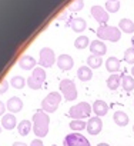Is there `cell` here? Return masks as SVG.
Returning a JSON list of instances; mask_svg holds the SVG:
<instances>
[{"mask_svg":"<svg viewBox=\"0 0 134 146\" xmlns=\"http://www.w3.org/2000/svg\"><path fill=\"white\" fill-rule=\"evenodd\" d=\"M50 116L44 110H36L33 115V132L37 137H44L49 133Z\"/></svg>","mask_w":134,"mask_h":146,"instance_id":"6da1fadb","label":"cell"},{"mask_svg":"<svg viewBox=\"0 0 134 146\" xmlns=\"http://www.w3.org/2000/svg\"><path fill=\"white\" fill-rule=\"evenodd\" d=\"M97 36L100 40H108V42H118L121 39V30L116 26H99Z\"/></svg>","mask_w":134,"mask_h":146,"instance_id":"7a4b0ae2","label":"cell"},{"mask_svg":"<svg viewBox=\"0 0 134 146\" xmlns=\"http://www.w3.org/2000/svg\"><path fill=\"white\" fill-rule=\"evenodd\" d=\"M44 80H46V70L43 67H34L32 75L27 78V86L33 90H37L43 88Z\"/></svg>","mask_w":134,"mask_h":146,"instance_id":"3957f363","label":"cell"},{"mask_svg":"<svg viewBox=\"0 0 134 146\" xmlns=\"http://www.w3.org/2000/svg\"><path fill=\"white\" fill-rule=\"evenodd\" d=\"M60 102H61V93L51 92L41 100V110H44L46 113H53L57 110Z\"/></svg>","mask_w":134,"mask_h":146,"instance_id":"277c9868","label":"cell"},{"mask_svg":"<svg viewBox=\"0 0 134 146\" xmlns=\"http://www.w3.org/2000/svg\"><path fill=\"white\" fill-rule=\"evenodd\" d=\"M90 113H91V106L87 102H81L79 105H74L69 110V116L73 117V120H83V119L89 117Z\"/></svg>","mask_w":134,"mask_h":146,"instance_id":"5b68a950","label":"cell"},{"mask_svg":"<svg viewBox=\"0 0 134 146\" xmlns=\"http://www.w3.org/2000/svg\"><path fill=\"white\" fill-rule=\"evenodd\" d=\"M60 92L63 93L64 99L66 100H74L77 98V89H76V85L73 80L70 79H64L60 82Z\"/></svg>","mask_w":134,"mask_h":146,"instance_id":"8992f818","label":"cell"},{"mask_svg":"<svg viewBox=\"0 0 134 146\" xmlns=\"http://www.w3.org/2000/svg\"><path fill=\"white\" fill-rule=\"evenodd\" d=\"M63 146H91V145H90V142L87 140L86 136L74 132V133H70L64 137Z\"/></svg>","mask_w":134,"mask_h":146,"instance_id":"52a82bcc","label":"cell"},{"mask_svg":"<svg viewBox=\"0 0 134 146\" xmlns=\"http://www.w3.org/2000/svg\"><path fill=\"white\" fill-rule=\"evenodd\" d=\"M56 62V56H54V52L50 49V47H43L40 50V59H39V63L43 66V67H51Z\"/></svg>","mask_w":134,"mask_h":146,"instance_id":"ba28073f","label":"cell"},{"mask_svg":"<svg viewBox=\"0 0 134 146\" xmlns=\"http://www.w3.org/2000/svg\"><path fill=\"white\" fill-rule=\"evenodd\" d=\"M91 16L96 19L97 23H100V26L107 25L108 17H110L108 12H107L104 7H101V6H93V7H91Z\"/></svg>","mask_w":134,"mask_h":146,"instance_id":"9c48e42d","label":"cell"},{"mask_svg":"<svg viewBox=\"0 0 134 146\" xmlns=\"http://www.w3.org/2000/svg\"><path fill=\"white\" fill-rule=\"evenodd\" d=\"M101 129H103V122H101V119H100L99 116H93V117L89 119L86 130H87L90 135H93V136H94V135H99V133L101 132Z\"/></svg>","mask_w":134,"mask_h":146,"instance_id":"30bf717a","label":"cell"},{"mask_svg":"<svg viewBox=\"0 0 134 146\" xmlns=\"http://www.w3.org/2000/svg\"><path fill=\"white\" fill-rule=\"evenodd\" d=\"M73 64H74V60L70 54H60L58 59H57V66H58L60 70L67 72L73 67Z\"/></svg>","mask_w":134,"mask_h":146,"instance_id":"8fae6325","label":"cell"},{"mask_svg":"<svg viewBox=\"0 0 134 146\" xmlns=\"http://www.w3.org/2000/svg\"><path fill=\"white\" fill-rule=\"evenodd\" d=\"M90 52H91V54L101 57L103 54H106L107 46H106L104 42H101V40H93V42L90 43Z\"/></svg>","mask_w":134,"mask_h":146,"instance_id":"7c38bea8","label":"cell"},{"mask_svg":"<svg viewBox=\"0 0 134 146\" xmlns=\"http://www.w3.org/2000/svg\"><path fill=\"white\" fill-rule=\"evenodd\" d=\"M67 26L72 27V30H74L76 33H81L83 30H86L87 23H86V20L81 19V17H73V19L69 20V25H67Z\"/></svg>","mask_w":134,"mask_h":146,"instance_id":"4fadbf2b","label":"cell"},{"mask_svg":"<svg viewBox=\"0 0 134 146\" xmlns=\"http://www.w3.org/2000/svg\"><path fill=\"white\" fill-rule=\"evenodd\" d=\"M6 106H7L9 112L14 115V113H17V112H20L23 109V100L20 98H17V96H13V98H10L7 100Z\"/></svg>","mask_w":134,"mask_h":146,"instance_id":"5bb4252c","label":"cell"},{"mask_svg":"<svg viewBox=\"0 0 134 146\" xmlns=\"http://www.w3.org/2000/svg\"><path fill=\"white\" fill-rule=\"evenodd\" d=\"M19 66H20L23 70H32V69H34V66H36V60H34L32 56H29V54H23V56H20V59H19Z\"/></svg>","mask_w":134,"mask_h":146,"instance_id":"9a60e30c","label":"cell"},{"mask_svg":"<svg viewBox=\"0 0 134 146\" xmlns=\"http://www.w3.org/2000/svg\"><path fill=\"white\" fill-rule=\"evenodd\" d=\"M93 112L96 113V116L101 117V116H106L107 112H108V105L104 102V100H96L93 103Z\"/></svg>","mask_w":134,"mask_h":146,"instance_id":"2e32d148","label":"cell"},{"mask_svg":"<svg viewBox=\"0 0 134 146\" xmlns=\"http://www.w3.org/2000/svg\"><path fill=\"white\" fill-rule=\"evenodd\" d=\"M16 125H17V120H16V116L13 113H7L2 117V126L6 130H12L13 127H16Z\"/></svg>","mask_w":134,"mask_h":146,"instance_id":"e0dca14e","label":"cell"},{"mask_svg":"<svg viewBox=\"0 0 134 146\" xmlns=\"http://www.w3.org/2000/svg\"><path fill=\"white\" fill-rule=\"evenodd\" d=\"M77 78L81 82H89L93 78V72H91V69L89 66H80L79 70H77Z\"/></svg>","mask_w":134,"mask_h":146,"instance_id":"ac0fdd59","label":"cell"},{"mask_svg":"<svg viewBox=\"0 0 134 146\" xmlns=\"http://www.w3.org/2000/svg\"><path fill=\"white\" fill-rule=\"evenodd\" d=\"M120 66H121V63L117 57H108L107 62H106V69L111 73V75L113 73H117L120 70Z\"/></svg>","mask_w":134,"mask_h":146,"instance_id":"d6986e66","label":"cell"},{"mask_svg":"<svg viewBox=\"0 0 134 146\" xmlns=\"http://www.w3.org/2000/svg\"><path fill=\"white\" fill-rule=\"evenodd\" d=\"M113 120L116 122V125L117 126H127V123H128V116H127V113H124V112H121V110H117V112H114V115H113Z\"/></svg>","mask_w":134,"mask_h":146,"instance_id":"ffe728a7","label":"cell"},{"mask_svg":"<svg viewBox=\"0 0 134 146\" xmlns=\"http://www.w3.org/2000/svg\"><path fill=\"white\" fill-rule=\"evenodd\" d=\"M120 85H121V75H118V73H113V75L107 79V88L110 90L118 89Z\"/></svg>","mask_w":134,"mask_h":146,"instance_id":"44dd1931","label":"cell"},{"mask_svg":"<svg viewBox=\"0 0 134 146\" xmlns=\"http://www.w3.org/2000/svg\"><path fill=\"white\" fill-rule=\"evenodd\" d=\"M121 86L128 93L134 89V78L130 75H121Z\"/></svg>","mask_w":134,"mask_h":146,"instance_id":"7402d4cb","label":"cell"},{"mask_svg":"<svg viewBox=\"0 0 134 146\" xmlns=\"http://www.w3.org/2000/svg\"><path fill=\"white\" fill-rule=\"evenodd\" d=\"M118 29L124 33H134V23L130 19H121L118 22Z\"/></svg>","mask_w":134,"mask_h":146,"instance_id":"603a6c76","label":"cell"},{"mask_svg":"<svg viewBox=\"0 0 134 146\" xmlns=\"http://www.w3.org/2000/svg\"><path fill=\"white\" fill-rule=\"evenodd\" d=\"M33 129V125L30 120H22L19 125H17V130L22 136H27L30 133V130Z\"/></svg>","mask_w":134,"mask_h":146,"instance_id":"cb8c5ba5","label":"cell"},{"mask_svg":"<svg viewBox=\"0 0 134 146\" xmlns=\"http://www.w3.org/2000/svg\"><path fill=\"white\" fill-rule=\"evenodd\" d=\"M101 63H103V59H101L100 56L90 54V56L87 57V64H89L90 69H97V67L101 66Z\"/></svg>","mask_w":134,"mask_h":146,"instance_id":"d4e9b609","label":"cell"},{"mask_svg":"<svg viewBox=\"0 0 134 146\" xmlns=\"http://www.w3.org/2000/svg\"><path fill=\"white\" fill-rule=\"evenodd\" d=\"M89 37L87 36H79L76 40H74V47L76 49H84L89 46Z\"/></svg>","mask_w":134,"mask_h":146,"instance_id":"484cf974","label":"cell"},{"mask_svg":"<svg viewBox=\"0 0 134 146\" xmlns=\"http://www.w3.org/2000/svg\"><path fill=\"white\" fill-rule=\"evenodd\" d=\"M24 85H27V80H24V78H22V76H13L12 86L14 89H23Z\"/></svg>","mask_w":134,"mask_h":146,"instance_id":"4316f807","label":"cell"},{"mask_svg":"<svg viewBox=\"0 0 134 146\" xmlns=\"http://www.w3.org/2000/svg\"><path fill=\"white\" fill-rule=\"evenodd\" d=\"M86 127H87V122H84V120H72L70 122V129H73L74 132H80Z\"/></svg>","mask_w":134,"mask_h":146,"instance_id":"83f0119b","label":"cell"},{"mask_svg":"<svg viewBox=\"0 0 134 146\" xmlns=\"http://www.w3.org/2000/svg\"><path fill=\"white\" fill-rule=\"evenodd\" d=\"M120 9V0H114V2H106V10L108 13H116Z\"/></svg>","mask_w":134,"mask_h":146,"instance_id":"f1b7e54d","label":"cell"},{"mask_svg":"<svg viewBox=\"0 0 134 146\" xmlns=\"http://www.w3.org/2000/svg\"><path fill=\"white\" fill-rule=\"evenodd\" d=\"M124 60H125V63L134 64V47H128L124 52Z\"/></svg>","mask_w":134,"mask_h":146,"instance_id":"f546056e","label":"cell"},{"mask_svg":"<svg viewBox=\"0 0 134 146\" xmlns=\"http://www.w3.org/2000/svg\"><path fill=\"white\" fill-rule=\"evenodd\" d=\"M83 7H84V2H83V0H74V2L69 6V10L70 12H80Z\"/></svg>","mask_w":134,"mask_h":146,"instance_id":"4dcf8cb0","label":"cell"},{"mask_svg":"<svg viewBox=\"0 0 134 146\" xmlns=\"http://www.w3.org/2000/svg\"><path fill=\"white\" fill-rule=\"evenodd\" d=\"M7 89H9V82H7V80H3L2 83H0V95L6 93Z\"/></svg>","mask_w":134,"mask_h":146,"instance_id":"1f68e13d","label":"cell"},{"mask_svg":"<svg viewBox=\"0 0 134 146\" xmlns=\"http://www.w3.org/2000/svg\"><path fill=\"white\" fill-rule=\"evenodd\" d=\"M6 109H7L6 103H3L2 100H0V116H5V112H6Z\"/></svg>","mask_w":134,"mask_h":146,"instance_id":"d6a6232c","label":"cell"},{"mask_svg":"<svg viewBox=\"0 0 134 146\" xmlns=\"http://www.w3.org/2000/svg\"><path fill=\"white\" fill-rule=\"evenodd\" d=\"M30 146H44V145H43V142L40 139H34V140H32Z\"/></svg>","mask_w":134,"mask_h":146,"instance_id":"836d02e7","label":"cell"},{"mask_svg":"<svg viewBox=\"0 0 134 146\" xmlns=\"http://www.w3.org/2000/svg\"><path fill=\"white\" fill-rule=\"evenodd\" d=\"M12 146H27V145H26L24 142H14Z\"/></svg>","mask_w":134,"mask_h":146,"instance_id":"e575fe53","label":"cell"},{"mask_svg":"<svg viewBox=\"0 0 134 146\" xmlns=\"http://www.w3.org/2000/svg\"><path fill=\"white\" fill-rule=\"evenodd\" d=\"M66 17H67V13H63L61 16H58V20H64Z\"/></svg>","mask_w":134,"mask_h":146,"instance_id":"d590c367","label":"cell"},{"mask_svg":"<svg viewBox=\"0 0 134 146\" xmlns=\"http://www.w3.org/2000/svg\"><path fill=\"white\" fill-rule=\"evenodd\" d=\"M97 146H110V145H108V143H104V142H103V143H99Z\"/></svg>","mask_w":134,"mask_h":146,"instance_id":"8d00e7d4","label":"cell"},{"mask_svg":"<svg viewBox=\"0 0 134 146\" xmlns=\"http://www.w3.org/2000/svg\"><path fill=\"white\" fill-rule=\"evenodd\" d=\"M131 76L134 78V66H133V69H131Z\"/></svg>","mask_w":134,"mask_h":146,"instance_id":"74e56055","label":"cell"},{"mask_svg":"<svg viewBox=\"0 0 134 146\" xmlns=\"http://www.w3.org/2000/svg\"><path fill=\"white\" fill-rule=\"evenodd\" d=\"M131 44H133V47H134V36L131 37Z\"/></svg>","mask_w":134,"mask_h":146,"instance_id":"f35d334b","label":"cell"},{"mask_svg":"<svg viewBox=\"0 0 134 146\" xmlns=\"http://www.w3.org/2000/svg\"><path fill=\"white\" fill-rule=\"evenodd\" d=\"M107 2H114V0H107Z\"/></svg>","mask_w":134,"mask_h":146,"instance_id":"ab89813d","label":"cell"},{"mask_svg":"<svg viewBox=\"0 0 134 146\" xmlns=\"http://www.w3.org/2000/svg\"><path fill=\"white\" fill-rule=\"evenodd\" d=\"M0 132H2V125H0Z\"/></svg>","mask_w":134,"mask_h":146,"instance_id":"60d3db41","label":"cell"},{"mask_svg":"<svg viewBox=\"0 0 134 146\" xmlns=\"http://www.w3.org/2000/svg\"><path fill=\"white\" fill-rule=\"evenodd\" d=\"M51 146H57V145H51Z\"/></svg>","mask_w":134,"mask_h":146,"instance_id":"b9f144b4","label":"cell"},{"mask_svg":"<svg viewBox=\"0 0 134 146\" xmlns=\"http://www.w3.org/2000/svg\"><path fill=\"white\" fill-rule=\"evenodd\" d=\"M133 130H134V126H133Z\"/></svg>","mask_w":134,"mask_h":146,"instance_id":"7bdbcfd3","label":"cell"}]
</instances>
